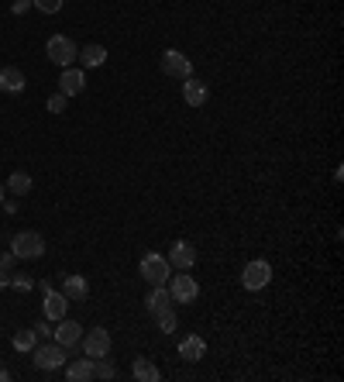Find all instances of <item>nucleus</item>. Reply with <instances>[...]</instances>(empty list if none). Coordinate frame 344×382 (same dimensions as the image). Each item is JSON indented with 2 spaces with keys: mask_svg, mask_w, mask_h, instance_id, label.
Segmentation results:
<instances>
[{
  "mask_svg": "<svg viewBox=\"0 0 344 382\" xmlns=\"http://www.w3.org/2000/svg\"><path fill=\"white\" fill-rule=\"evenodd\" d=\"M166 262H169L172 269H179V272H189L193 262H196V248L189 241H175L169 248V255H166Z\"/></svg>",
  "mask_w": 344,
  "mask_h": 382,
  "instance_id": "nucleus-10",
  "label": "nucleus"
},
{
  "mask_svg": "<svg viewBox=\"0 0 344 382\" xmlns=\"http://www.w3.org/2000/svg\"><path fill=\"white\" fill-rule=\"evenodd\" d=\"M10 286H14L17 293H28L35 283H31V279H24V276H10Z\"/></svg>",
  "mask_w": 344,
  "mask_h": 382,
  "instance_id": "nucleus-27",
  "label": "nucleus"
},
{
  "mask_svg": "<svg viewBox=\"0 0 344 382\" xmlns=\"http://www.w3.org/2000/svg\"><path fill=\"white\" fill-rule=\"evenodd\" d=\"M268 279H272V265H268L265 258H255V262H248V265H245V272H241V286H245L248 293H258V290H265V286H268Z\"/></svg>",
  "mask_w": 344,
  "mask_h": 382,
  "instance_id": "nucleus-4",
  "label": "nucleus"
},
{
  "mask_svg": "<svg viewBox=\"0 0 344 382\" xmlns=\"http://www.w3.org/2000/svg\"><path fill=\"white\" fill-rule=\"evenodd\" d=\"M62 293H66V299L83 303V299L89 297V283H86L83 276H66V279H62Z\"/></svg>",
  "mask_w": 344,
  "mask_h": 382,
  "instance_id": "nucleus-16",
  "label": "nucleus"
},
{
  "mask_svg": "<svg viewBox=\"0 0 344 382\" xmlns=\"http://www.w3.org/2000/svg\"><path fill=\"white\" fill-rule=\"evenodd\" d=\"M0 90L3 93H21L24 90V73L17 66H0Z\"/></svg>",
  "mask_w": 344,
  "mask_h": 382,
  "instance_id": "nucleus-15",
  "label": "nucleus"
},
{
  "mask_svg": "<svg viewBox=\"0 0 344 382\" xmlns=\"http://www.w3.org/2000/svg\"><path fill=\"white\" fill-rule=\"evenodd\" d=\"M66 100H69V97H62V93L48 97V104H45V107H48V114H62V111H66Z\"/></svg>",
  "mask_w": 344,
  "mask_h": 382,
  "instance_id": "nucleus-24",
  "label": "nucleus"
},
{
  "mask_svg": "<svg viewBox=\"0 0 344 382\" xmlns=\"http://www.w3.org/2000/svg\"><path fill=\"white\" fill-rule=\"evenodd\" d=\"M45 55H48V62H55V66H73L76 62V55H80V48L73 38H66V35H52L48 45H45Z\"/></svg>",
  "mask_w": 344,
  "mask_h": 382,
  "instance_id": "nucleus-2",
  "label": "nucleus"
},
{
  "mask_svg": "<svg viewBox=\"0 0 344 382\" xmlns=\"http://www.w3.org/2000/svg\"><path fill=\"white\" fill-rule=\"evenodd\" d=\"M76 59H80V66H86V69L103 66V62H107V48H103V45H83Z\"/></svg>",
  "mask_w": 344,
  "mask_h": 382,
  "instance_id": "nucleus-18",
  "label": "nucleus"
},
{
  "mask_svg": "<svg viewBox=\"0 0 344 382\" xmlns=\"http://www.w3.org/2000/svg\"><path fill=\"white\" fill-rule=\"evenodd\" d=\"M28 7H31V0H14V3H10V10H14V14H24Z\"/></svg>",
  "mask_w": 344,
  "mask_h": 382,
  "instance_id": "nucleus-30",
  "label": "nucleus"
},
{
  "mask_svg": "<svg viewBox=\"0 0 344 382\" xmlns=\"http://www.w3.org/2000/svg\"><path fill=\"white\" fill-rule=\"evenodd\" d=\"M48 324H52V320H48V317H45V320H38V324H35V327H31V331H35V334H38V338H48V334H52V327H48Z\"/></svg>",
  "mask_w": 344,
  "mask_h": 382,
  "instance_id": "nucleus-28",
  "label": "nucleus"
},
{
  "mask_svg": "<svg viewBox=\"0 0 344 382\" xmlns=\"http://www.w3.org/2000/svg\"><path fill=\"white\" fill-rule=\"evenodd\" d=\"M145 306H148V313H159V310L172 306L169 286H152V293H148V299H145Z\"/></svg>",
  "mask_w": 344,
  "mask_h": 382,
  "instance_id": "nucleus-19",
  "label": "nucleus"
},
{
  "mask_svg": "<svg viewBox=\"0 0 344 382\" xmlns=\"http://www.w3.org/2000/svg\"><path fill=\"white\" fill-rule=\"evenodd\" d=\"M66 376L73 382H89L96 379V358H76L69 369H66Z\"/></svg>",
  "mask_w": 344,
  "mask_h": 382,
  "instance_id": "nucleus-14",
  "label": "nucleus"
},
{
  "mask_svg": "<svg viewBox=\"0 0 344 382\" xmlns=\"http://www.w3.org/2000/svg\"><path fill=\"white\" fill-rule=\"evenodd\" d=\"M159 66H162V73L172 76V80H186V76H193V62H189L179 48H166L162 59H159Z\"/></svg>",
  "mask_w": 344,
  "mask_h": 382,
  "instance_id": "nucleus-5",
  "label": "nucleus"
},
{
  "mask_svg": "<svg viewBox=\"0 0 344 382\" xmlns=\"http://www.w3.org/2000/svg\"><path fill=\"white\" fill-rule=\"evenodd\" d=\"M117 372H114V365L107 362V358H96V379H114Z\"/></svg>",
  "mask_w": 344,
  "mask_h": 382,
  "instance_id": "nucleus-25",
  "label": "nucleus"
},
{
  "mask_svg": "<svg viewBox=\"0 0 344 382\" xmlns=\"http://www.w3.org/2000/svg\"><path fill=\"white\" fill-rule=\"evenodd\" d=\"M35 365L45 372H55L66 365V348L55 341V344H35Z\"/></svg>",
  "mask_w": 344,
  "mask_h": 382,
  "instance_id": "nucleus-7",
  "label": "nucleus"
},
{
  "mask_svg": "<svg viewBox=\"0 0 344 382\" xmlns=\"http://www.w3.org/2000/svg\"><path fill=\"white\" fill-rule=\"evenodd\" d=\"M131 376L138 382H159V369L148 362V358H134V369H131Z\"/></svg>",
  "mask_w": 344,
  "mask_h": 382,
  "instance_id": "nucleus-21",
  "label": "nucleus"
},
{
  "mask_svg": "<svg viewBox=\"0 0 344 382\" xmlns=\"http://www.w3.org/2000/svg\"><path fill=\"white\" fill-rule=\"evenodd\" d=\"M83 351H86V358H107L110 355V331L93 327L83 338Z\"/></svg>",
  "mask_w": 344,
  "mask_h": 382,
  "instance_id": "nucleus-9",
  "label": "nucleus"
},
{
  "mask_svg": "<svg viewBox=\"0 0 344 382\" xmlns=\"http://www.w3.org/2000/svg\"><path fill=\"white\" fill-rule=\"evenodd\" d=\"M179 355H182L186 362H200V358L207 355V341L200 338V334H189V338L179 344Z\"/></svg>",
  "mask_w": 344,
  "mask_h": 382,
  "instance_id": "nucleus-17",
  "label": "nucleus"
},
{
  "mask_svg": "<svg viewBox=\"0 0 344 382\" xmlns=\"http://www.w3.org/2000/svg\"><path fill=\"white\" fill-rule=\"evenodd\" d=\"M152 317H155V324H159L162 334H172V331H175V313H172V306L159 310V313H152Z\"/></svg>",
  "mask_w": 344,
  "mask_h": 382,
  "instance_id": "nucleus-23",
  "label": "nucleus"
},
{
  "mask_svg": "<svg viewBox=\"0 0 344 382\" xmlns=\"http://www.w3.org/2000/svg\"><path fill=\"white\" fill-rule=\"evenodd\" d=\"M31 7H38L45 14H55V10H62V0H31Z\"/></svg>",
  "mask_w": 344,
  "mask_h": 382,
  "instance_id": "nucleus-26",
  "label": "nucleus"
},
{
  "mask_svg": "<svg viewBox=\"0 0 344 382\" xmlns=\"http://www.w3.org/2000/svg\"><path fill=\"white\" fill-rule=\"evenodd\" d=\"M3 193H7V186H3V183H0V204H3Z\"/></svg>",
  "mask_w": 344,
  "mask_h": 382,
  "instance_id": "nucleus-33",
  "label": "nucleus"
},
{
  "mask_svg": "<svg viewBox=\"0 0 344 382\" xmlns=\"http://www.w3.org/2000/svg\"><path fill=\"white\" fill-rule=\"evenodd\" d=\"M10 344H14L17 351H35V344H38V334H35L31 327H28V331H17Z\"/></svg>",
  "mask_w": 344,
  "mask_h": 382,
  "instance_id": "nucleus-22",
  "label": "nucleus"
},
{
  "mask_svg": "<svg viewBox=\"0 0 344 382\" xmlns=\"http://www.w3.org/2000/svg\"><path fill=\"white\" fill-rule=\"evenodd\" d=\"M138 272H141V279L145 283H152V286H166L172 276V265L166 262V255L159 252H148L141 262H138Z\"/></svg>",
  "mask_w": 344,
  "mask_h": 382,
  "instance_id": "nucleus-1",
  "label": "nucleus"
},
{
  "mask_svg": "<svg viewBox=\"0 0 344 382\" xmlns=\"http://www.w3.org/2000/svg\"><path fill=\"white\" fill-rule=\"evenodd\" d=\"M182 100H186L189 107H203V104H207V83L196 80V76H186V80H182Z\"/></svg>",
  "mask_w": 344,
  "mask_h": 382,
  "instance_id": "nucleus-13",
  "label": "nucleus"
},
{
  "mask_svg": "<svg viewBox=\"0 0 344 382\" xmlns=\"http://www.w3.org/2000/svg\"><path fill=\"white\" fill-rule=\"evenodd\" d=\"M52 338L59 341L62 348H76V344L83 341V327H80L76 320H66V317H62V320H59V327L52 331Z\"/></svg>",
  "mask_w": 344,
  "mask_h": 382,
  "instance_id": "nucleus-12",
  "label": "nucleus"
},
{
  "mask_svg": "<svg viewBox=\"0 0 344 382\" xmlns=\"http://www.w3.org/2000/svg\"><path fill=\"white\" fill-rule=\"evenodd\" d=\"M169 297L172 303H193V299L200 297V286H196V279L193 276H186V272H179V276H169Z\"/></svg>",
  "mask_w": 344,
  "mask_h": 382,
  "instance_id": "nucleus-6",
  "label": "nucleus"
},
{
  "mask_svg": "<svg viewBox=\"0 0 344 382\" xmlns=\"http://www.w3.org/2000/svg\"><path fill=\"white\" fill-rule=\"evenodd\" d=\"M0 269H3V272H10V269H14V252L0 255Z\"/></svg>",
  "mask_w": 344,
  "mask_h": 382,
  "instance_id": "nucleus-29",
  "label": "nucleus"
},
{
  "mask_svg": "<svg viewBox=\"0 0 344 382\" xmlns=\"http://www.w3.org/2000/svg\"><path fill=\"white\" fill-rule=\"evenodd\" d=\"M3 186H7V193H14V197H28L35 183H31L28 172H10V179H7Z\"/></svg>",
  "mask_w": 344,
  "mask_h": 382,
  "instance_id": "nucleus-20",
  "label": "nucleus"
},
{
  "mask_svg": "<svg viewBox=\"0 0 344 382\" xmlns=\"http://www.w3.org/2000/svg\"><path fill=\"white\" fill-rule=\"evenodd\" d=\"M42 293H45V303H42L45 317H48V320H62V317H66V310H69L66 293H55V290L48 286V279L42 283Z\"/></svg>",
  "mask_w": 344,
  "mask_h": 382,
  "instance_id": "nucleus-8",
  "label": "nucleus"
},
{
  "mask_svg": "<svg viewBox=\"0 0 344 382\" xmlns=\"http://www.w3.org/2000/svg\"><path fill=\"white\" fill-rule=\"evenodd\" d=\"M0 382H10V372H7V369H0Z\"/></svg>",
  "mask_w": 344,
  "mask_h": 382,
  "instance_id": "nucleus-32",
  "label": "nucleus"
},
{
  "mask_svg": "<svg viewBox=\"0 0 344 382\" xmlns=\"http://www.w3.org/2000/svg\"><path fill=\"white\" fill-rule=\"evenodd\" d=\"M10 252H14V258H42L45 238L38 231H17L10 238Z\"/></svg>",
  "mask_w": 344,
  "mask_h": 382,
  "instance_id": "nucleus-3",
  "label": "nucleus"
},
{
  "mask_svg": "<svg viewBox=\"0 0 344 382\" xmlns=\"http://www.w3.org/2000/svg\"><path fill=\"white\" fill-rule=\"evenodd\" d=\"M83 90H86V73L66 66L62 76H59V93H62V97H76V93H83Z\"/></svg>",
  "mask_w": 344,
  "mask_h": 382,
  "instance_id": "nucleus-11",
  "label": "nucleus"
},
{
  "mask_svg": "<svg viewBox=\"0 0 344 382\" xmlns=\"http://www.w3.org/2000/svg\"><path fill=\"white\" fill-rule=\"evenodd\" d=\"M7 286H10V272H3V269H0V290H7Z\"/></svg>",
  "mask_w": 344,
  "mask_h": 382,
  "instance_id": "nucleus-31",
  "label": "nucleus"
}]
</instances>
